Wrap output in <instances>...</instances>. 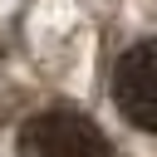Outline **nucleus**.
Instances as JSON below:
<instances>
[{
  "label": "nucleus",
  "mask_w": 157,
  "mask_h": 157,
  "mask_svg": "<svg viewBox=\"0 0 157 157\" xmlns=\"http://www.w3.org/2000/svg\"><path fill=\"white\" fill-rule=\"evenodd\" d=\"M20 157H108V142L88 113L44 108L20 128Z\"/></svg>",
  "instance_id": "nucleus-1"
},
{
  "label": "nucleus",
  "mask_w": 157,
  "mask_h": 157,
  "mask_svg": "<svg viewBox=\"0 0 157 157\" xmlns=\"http://www.w3.org/2000/svg\"><path fill=\"white\" fill-rule=\"evenodd\" d=\"M113 103L118 113L142 128V132H157V39H137L118 69H113Z\"/></svg>",
  "instance_id": "nucleus-2"
}]
</instances>
